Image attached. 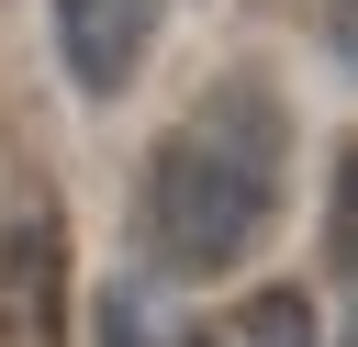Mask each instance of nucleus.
Instances as JSON below:
<instances>
[{
    "instance_id": "nucleus-1",
    "label": "nucleus",
    "mask_w": 358,
    "mask_h": 347,
    "mask_svg": "<svg viewBox=\"0 0 358 347\" xmlns=\"http://www.w3.org/2000/svg\"><path fill=\"white\" fill-rule=\"evenodd\" d=\"M280 213V90L268 78H213L168 146L145 157L134 235L157 280H224Z\"/></svg>"
},
{
    "instance_id": "nucleus-2",
    "label": "nucleus",
    "mask_w": 358,
    "mask_h": 347,
    "mask_svg": "<svg viewBox=\"0 0 358 347\" xmlns=\"http://www.w3.org/2000/svg\"><path fill=\"white\" fill-rule=\"evenodd\" d=\"M0 347H67V224L45 190L0 213Z\"/></svg>"
},
{
    "instance_id": "nucleus-3",
    "label": "nucleus",
    "mask_w": 358,
    "mask_h": 347,
    "mask_svg": "<svg viewBox=\"0 0 358 347\" xmlns=\"http://www.w3.org/2000/svg\"><path fill=\"white\" fill-rule=\"evenodd\" d=\"M157 22H168V0H56V56H67V78L90 101H123Z\"/></svg>"
},
{
    "instance_id": "nucleus-4",
    "label": "nucleus",
    "mask_w": 358,
    "mask_h": 347,
    "mask_svg": "<svg viewBox=\"0 0 358 347\" xmlns=\"http://www.w3.org/2000/svg\"><path fill=\"white\" fill-rule=\"evenodd\" d=\"M224 347H313V302L302 291H257V302H235Z\"/></svg>"
},
{
    "instance_id": "nucleus-5",
    "label": "nucleus",
    "mask_w": 358,
    "mask_h": 347,
    "mask_svg": "<svg viewBox=\"0 0 358 347\" xmlns=\"http://www.w3.org/2000/svg\"><path fill=\"white\" fill-rule=\"evenodd\" d=\"M101 347H201V336H190V325H168L145 291H112V302H101Z\"/></svg>"
},
{
    "instance_id": "nucleus-6",
    "label": "nucleus",
    "mask_w": 358,
    "mask_h": 347,
    "mask_svg": "<svg viewBox=\"0 0 358 347\" xmlns=\"http://www.w3.org/2000/svg\"><path fill=\"white\" fill-rule=\"evenodd\" d=\"M324 246H336V269L358 280V146L336 157V201H324Z\"/></svg>"
},
{
    "instance_id": "nucleus-7",
    "label": "nucleus",
    "mask_w": 358,
    "mask_h": 347,
    "mask_svg": "<svg viewBox=\"0 0 358 347\" xmlns=\"http://www.w3.org/2000/svg\"><path fill=\"white\" fill-rule=\"evenodd\" d=\"M324 22H336V56L358 67V0H324Z\"/></svg>"
}]
</instances>
